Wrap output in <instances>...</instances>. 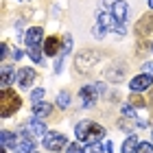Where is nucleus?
Wrapping results in <instances>:
<instances>
[{
	"label": "nucleus",
	"instance_id": "nucleus-1",
	"mask_svg": "<svg viewBox=\"0 0 153 153\" xmlns=\"http://www.w3.org/2000/svg\"><path fill=\"white\" fill-rule=\"evenodd\" d=\"M74 136H76V140H81V142H99L103 136H105V129L101 127V125H96L92 120H81V123H76V127H74Z\"/></svg>",
	"mask_w": 153,
	"mask_h": 153
},
{
	"label": "nucleus",
	"instance_id": "nucleus-2",
	"mask_svg": "<svg viewBox=\"0 0 153 153\" xmlns=\"http://www.w3.org/2000/svg\"><path fill=\"white\" fill-rule=\"evenodd\" d=\"M26 51H29V57L35 61V64H42V53H39V48L44 46V31H42V26H33V29L26 31Z\"/></svg>",
	"mask_w": 153,
	"mask_h": 153
},
{
	"label": "nucleus",
	"instance_id": "nucleus-3",
	"mask_svg": "<svg viewBox=\"0 0 153 153\" xmlns=\"http://www.w3.org/2000/svg\"><path fill=\"white\" fill-rule=\"evenodd\" d=\"M20 105H22V101H20V96L13 92V90H2L0 92V114L2 118H9L13 112H18Z\"/></svg>",
	"mask_w": 153,
	"mask_h": 153
},
{
	"label": "nucleus",
	"instance_id": "nucleus-4",
	"mask_svg": "<svg viewBox=\"0 0 153 153\" xmlns=\"http://www.w3.org/2000/svg\"><path fill=\"white\" fill-rule=\"evenodd\" d=\"M99 59H101V55L96 51H81L79 55H76V59H74L76 70L79 72H90L96 64H99Z\"/></svg>",
	"mask_w": 153,
	"mask_h": 153
},
{
	"label": "nucleus",
	"instance_id": "nucleus-5",
	"mask_svg": "<svg viewBox=\"0 0 153 153\" xmlns=\"http://www.w3.org/2000/svg\"><path fill=\"white\" fill-rule=\"evenodd\" d=\"M44 147L48 151H59V149L68 147V140H66L64 134H59V131H51V134L44 136Z\"/></svg>",
	"mask_w": 153,
	"mask_h": 153
},
{
	"label": "nucleus",
	"instance_id": "nucleus-6",
	"mask_svg": "<svg viewBox=\"0 0 153 153\" xmlns=\"http://www.w3.org/2000/svg\"><path fill=\"white\" fill-rule=\"evenodd\" d=\"M37 79V74L33 68H20L18 74H16V81H18V85L20 88H24V90H29L33 85V81Z\"/></svg>",
	"mask_w": 153,
	"mask_h": 153
},
{
	"label": "nucleus",
	"instance_id": "nucleus-7",
	"mask_svg": "<svg viewBox=\"0 0 153 153\" xmlns=\"http://www.w3.org/2000/svg\"><path fill=\"white\" fill-rule=\"evenodd\" d=\"M151 85H153V76H151V74H138V76H134V79H131V83H129V88L134 90V92L149 90Z\"/></svg>",
	"mask_w": 153,
	"mask_h": 153
},
{
	"label": "nucleus",
	"instance_id": "nucleus-8",
	"mask_svg": "<svg viewBox=\"0 0 153 153\" xmlns=\"http://www.w3.org/2000/svg\"><path fill=\"white\" fill-rule=\"evenodd\" d=\"M18 149L22 153H35V138H33L26 129L22 131V138H20V142H18Z\"/></svg>",
	"mask_w": 153,
	"mask_h": 153
},
{
	"label": "nucleus",
	"instance_id": "nucleus-9",
	"mask_svg": "<svg viewBox=\"0 0 153 153\" xmlns=\"http://www.w3.org/2000/svg\"><path fill=\"white\" fill-rule=\"evenodd\" d=\"M96 92H99V90H96V85H94V88H92V85L81 88V103H83L85 107H92L94 103H96V96H99Z\"/></svg>",
	"mask_w": 153,
	"mask_h": 153
},
{
	"label": "nucleus",
	"instance_id": "nucleus-10",
	"mask_svg": "<svg viewBox=\"0 0 153 153\" xmlns=\"http://www.w3.org/2000/svg\"><path fill=\"white\" fill-rule=\"evenodd\" d=\"M136 31H138V35H149V33L153 31V16L151 13H147V16L140 18V22L136 24Z\"/></svg>",
	"mask_w": 153,
	"mask_h": 153
},
{
	"label": "nucleus",
	"instance_id": "nucleus-11",
	"mask_svg": "<svg viewBox=\"0 0 153 153\" xmlns=\"http://www.w3.org/2000/svg\"><path fill=\"white\" fill-rule=\"evenodd\" d=\"M53 112V105L51 103H44V101H39V103H33V118H46V116H51Z\"/></svg>",
	"mask_w": 153,
	"mask_h": 153
},
{
	"label": "nucleus",
	"instance_id": "nucleus-12",
	"mask_svg": "<svg viewBox=\"0 0 153 153\" xmlns=\"http://www.w3.org/2000/svg\"><path fill=\"white\" fill-rule=\"evenodd\" d=\"M24 129L29 131V134H31L33 138H35V136H42V138H44V136H46V125L42 123L39 118H33V120H31L29 125H26Z\"/></svg>",
	"mask_w": 153,
	"mask_h": 153
},
{
	"label": "nucleus",
	"instance_id": "nucleus-13",
	"mask_svg": "<svg viewBox=\"0 0 153 153\" xmlns=\"http://www.w3.org/2000/svg\"><path fill=\"white\" fill-rule=\"evenodd\" d=\"M112 16L118 20V22H125V20H127V16H129V7H127V2L118 0V2L112 7Z\"/></svg>",
	"mask_w": 153,
	"mask_h": 153
},
{
	"label": "nucleus",
	"instance_id": "nucleus-14",
	"mask_svg": "<svg viewBox=\"0 0 153 153\" xmlns=\"http://www.w3.org/2000/svg\"><path fill=\"white\" fill-rule=\"evenodd\" d=\"M59 46H64V42H59L57 35H53V37L44 39V53H46V55H51V57L59 53Z\"/></svg>",
	"mask_w": 153,
	"mask_h": 153
},
{
	"label": "nucleus",
	"instance_id": "nucleus-15",
	"mask_svg": "<svg viewBox=\"0 0 153 153\" xmlns=\"http://www.w3.org/2000/svg\"><path fill=\"white\" fill-rule=\"evenodd\" d=\"M16 144H18L16 134H11V131L2 129V134H0V147H4V149H16Z\"/></svg>",
	"mask_w": 153,
	"mask_h": 153
},
{
	"label": "nucleus",
	"instance_id": "nucleus-16",
	"mask_svg": "<svg viewBox=\"0 0 153 153\" xmlns=\"http://www.w3.org/2000/svg\"><path fill=\"white\" fill-rule=\"evenodd\" d=\"M138 138L136 136H129L127 140H125V144H123V153H136V147H138Z\"/></svg>",
	"mask_w": 153,
	"mask_h": 153
},
{
	"label": "nucleus",
	"instance_id": "nucleus-17",
	"mask_svg": "<svg viewBox=\"0 0 153 153\" xmlns=\"http://www.w3.org/2000/svg\"><path fill=\"white\" fill-rule=\"evenodd\" d=\"M11 79H13V70H11L9 66H2V81H0V83H2V88L9 85Z\"/></svg>",
	"mask_w": 153,
	"mask_h": 153
},
{
	"label": "nucleus",
	"instance_id": "nucleus-18",
	"mask_svg": "<svg viewBox=\"0 0 153 153\" xmlns=\"http://www.w3.org/2000/svg\"><path fill=\"white\" fill-rule=\"evenodd\" d=\"M85 153H103V144L101 142H88L85 147H83Z\"/></svg>",
	"mask_w": 153,
	"mask_h": 153
},
{
	"label": "nucleus",
	"instance_id": "nucleus-19",
	"mask_svg": "<svg viewBox=\"0 0 153 153\" xmlns=\"http://www.w3.org/2000/svg\"><path fill=\"white\" fill-rule=\"evenodd\" d=\"M57 105H59V107H64V109L70 105V96H68V92H61V94L57 96Z\"/></svg>",
	"mask_w": 153,
	"mask_h": 153
},
{
	"label": "nucleus",
	"instance_id": "nucleus-20",
	"mask_svg": "<svg viewBox=\"0 0 153 153\" xmlns=\"http://www.w3.org/2000/svg\"><path fill=\"white\" fill-rule=\"evenodd\" d=\"M44 94H46V92H44L42 88H35V90L31 92V101H33V103H39L42 99H44Z\"/></svg>",
	"mask_w": 153,
	"mask_h": 153
},
{
	"label": "nucleus",
	"instance_id": "nucleus-21",
	"mask_svg": "<svg viewBox=\"0 0 153 153\" xmlns=\"http://www.w3.org/2000/svg\"><path fill=\"white\" fill-rule=\"evenodd\" d=\"M66 153H85V151H83V147H79L76 142H68V147H66Z\"/></svg>",
	"mask_w": 153,
	"mask_h": 153
},
{
	"label": "nucleus",
	"instance_id": "nucleus-22",
	"mask_svg": "<svg viewBox=\"0 0 153 153\" xmlns=\"http://www.w3.org/2000/svg\"><path fill=\"white\" fill-rule=\"evenodd\" d=\"M136 153H153V147L149 142H140V144H138V149H136Z\"/></svg>",
	"mask_w": 153,
	"mask_h": 153
},
{
	"label": "nucleus",
	"instance_id": "nucleus-23",
	"mask_svg": "<svg viewBox=\"0 0 153 153\" xmlns=\"http://www.w3.org/2000/svg\"><path fill=\"white\" fill-rule=\"evenodd\" d=\"M105 33H107V31H105V29H103V26H101V24H94V35H96V37H99V39H101V37H105Z\"/></svg>",
	"mask_w": 153,
	"mask_h": 153
},
{
	"label": "nucleus",
	"instance_id": "nucleus-24",
	"mask_svg": "<svg viewBox=\"0 0 153 153\" xmlns=\"http://www.w3.org/2000/svg\"><path fill=\"white\" fill-rule=\"evenodd\" d=\"M131 103H134V105H138V107H142V105H144V99H142L140 94H134V96H131Z\"/></svg>",
	"mask_w": 153,
	"mask_h": 153
},
{
	"label": "nucleus",
	"instance_id": "nucleus-25",
	"mask_svg": "<svg viewBox=\"0 0 153 153\" xmlns=\"http://www.w3.org/2000/svg\"><path fill=\"white\" fill-rule=\"evenodd\" d=\"M123 114L127 116V118H134V116H136V114H134V107H131V105H123Z\"/></svg>",
	"mask_w": 153,
	"mask_h": 153
},
{
	"label": "nucleus",
	"instance_id": "nucleus-26",
	"mask_svg": "<svg viewBox=\"0 0 153 153\" xmlns=\"http://www.w3.org/2000/svg\"><path fill=\"white\" fill-rule=\"evenodd\" d=\"M7 55H9V46L2 44V59H7Z\"/></svg>",
	"mask_w": 153,
	"mask_h": 153
},
{
	"label": "nucleus",
	"instance_id": "nucleus-27",
	"mask_svg": "<svg viewBox=\"0 0 153 153\" xmlns=\"http://www.w3.org/2000/svg\"><path fill=\"white\" fill-rule=\"evenodd\" d=\"M114 151V144L112 142H105V153H112Z\"/></svg>",
	"mask_w": 153,
	"mask_h": 153
},
{
	"label": "nucleus",
	"instance_id": "nucleus-28",
	"mask_svg": "<svg viewBox=\"0 0 153 153\" xmlns=\"http://www.w3.org/2000/svg\"><path fill=\"white\" fill-rule=\"evenodd\" d=\"M20 57H22V51H18V48H16V51H13V59H20Z\"/></svg>",
	"mask_w": 153,
	"mask_h": 153
},
{
	"label": "nucleus",
	"instance_id": "nucleus-29",
	"mask_svg": "<svg viewBox=\"0 0 153 153\" xmlns=\"http://www.w3.org/2000/svg\"><path fill=\"white\" fill-rule=\"evenodd\" d=\"M149 7H151V9H153V0H149Z\"/></svg>",
	"mask_w": 153,
	"mask_h": 153
},
{
	"label": "nucleus",
	"instance_id": "nucleus-30",
	"mask_svg": "<svg viewBox=\"0 0 153 153\" xmlns=\"http://www.w3.org/2000/svg\"><path fill=\"white\" fill-rule=\"evenodd\" d=\"M151 51H153V44H151Z\"/></svg>",
	"mask_w": 153,
	"mask_h": 153
},
{
	"label": "nucleus",
	"instance_id": "nucleus-31",
	"mask_svg": "<svg viewBox=\"0 0 153 153\" xmlns=\"http://www.w3.org/2000/svg\"><path fill=\"white\" fill-rule=\"evenodd\" d=\"M151 136H153V131H151Z\"/></svg>",
	"mask_w": 153,
	"mask_h": 153
}]
</instances>
